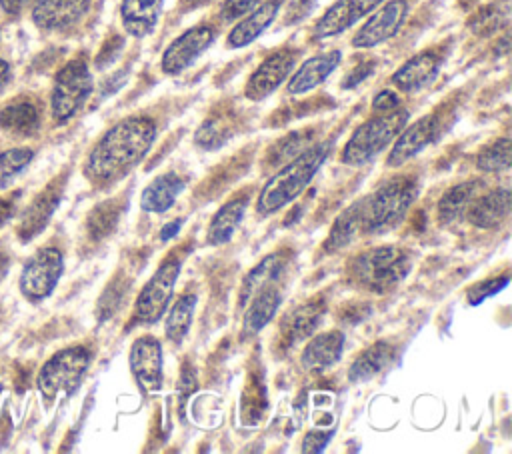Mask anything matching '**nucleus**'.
<instances>
[{"mask_svg":"<svg viewBox=\"0 0 512 454\" xmlns=\"http://www.w3.org/2000/svg\"><path fill=\"white\" fill-rule=\"evenodd\" d=\"M8 264H10L8 254H6L4 250H0V280L4 278V274H6V270H8Z\"/></svg>","mask_w":512,"mask_h":454,"instance_id":"obj_52","label":"nucleus"},{"mask_svg":"<svg viewBox=\"0 0 512 454\" xmlns=\"http://www.w3.org/2000/svg\"><path fill=\"white\" fill-rule=\"evenodd\" d=\"M394 358V348L386 340H378L364 348L350 364L348 378L350 382H366L378 376Z\"/></svg>","mask_w":512,"mask_h":454,"instance_id":"obj_31","label":"nucleus"},{"mask_svg":"<svg viewBox=\"0 0 512 454\" xmlns=\"http://www.w3.org/2000/svg\"><path fill=\"white\" fill-rule=\"evenodd\" d=\"M10 76H12V70H10V64L8 62H4L2 58H0V92L8 86V82H10Z\"/></svg>","mask_w":512,"mask_h":454,"instance_id":"obj_50","label":"nucleus"},{"mask_svg":"<svg viewBox=\"0 0 512 454\" xmlns=\"http://www.w3.org/2000/svg\"><path fill=\"white\" fill-rule=\"evenodd\" d=\"M314 142L312 132H290L288 136L280 138L268 152L266 162L272 166L284 164L290 158H294L296 154H300L304 148H308Z\"/></svg>","mask_w":512,"mask_h":454,"instance_id":"obj_36","label":"nucleus"},{"mask_svg":"<svg viewBox=\"0 0 512 454\" xmlns=\"http://www.w3.org/2000/svg\"><path fill=\"white\" fill-rule=\"evenodd\" d=\"M512 208V194L508 188H492L484 194H478L470 208L466 210V220L480 228V230H492L504 224L510 216Z\"/></svg>","mask_w":512,"mask_h":454,"instance_id":"obj_17","label":"nucleus"},{"mask_svg":"<svg viewBox=\"0 0 512 454\" xmlns=\"http://www.w3.org/2000/svg\"><path fill=\"white\" fill-rule=\"evenodd\" d=\"M340 58H342L340 50H328V52L308 58L290 76V80L286 84V92L288 94H306L312 88L320 86L336 70V66L340 64Z\"/></svg>","mask_w":512,"mask_h":454,"instance_id":"obj_25","label":"nucleus"},{"mask_svg":"<svg viewBox=\"0 0 512 454\" xmlns=\"http://www.w3.org/2000/svg\"><path fill=\"white\" fill-rule=\"evenodd\" d=\"M412 268V254L400 246L386 244L356 254L348 266V280L368 292L384 294L400 284Z\"/></svg>","mask_w":512,"mask_h":454,"instance_id":"obj_4","label":"nucleus"},{"mask_svg":"<svg viewBox=\"0 0 512 454\" xmlns=\"http://www.w3.org/2000/svg\"><path fill=\"white\" fill-rule=\"evenodd\" d=\"M128 290H130L128 280L122 278V276H116V278L108 284V288L102 292V296H100V300H98V310H96V312H98V318H100V320H106V318L114 316L116 310L122 306L124 296H126Z\"/></svg>","mask_w":512,"mask_h":454,"instance_id":"obj_38","label":"nucleus"},{"mask_svg":"<svg viewBox=\"0 0 512 454\" xmlns=\"http://www.w3.org/2000/svg\"><path fill=\"white\" fill-rule=\"evenodd\" d=\"M182 224H184V218H172V220H168V222L160 228V232H158L160 242H168V240H172V238L180 232Z\"/></svg>","mask_w":512,"mask_h":454,"instance_id":"obj_48","label":"nucleus"},{"mask_svg":"<svg viewBox=\"0 0 512 454\" xmlns=\"http://www.w3.org/2000/svg\"><path fill=\"white\" fill-rule=\"evenodd\" d=\"M18 198H20V192H10V194L0 196V226L6 224L14 216L16 206H18Z\"/></svg>","mask_w":512,"mask_h":454,"instance_id":"obj_44","label":"nucleus"},{"mask_svg":"<svg viewBox=\"0 0 512 454\" xmlns=\"http://www.w3.org/2000/svg\"><path fill=\"white\" fill-rule=\"evenodd\" d=\"M250 204V192H238L230 200H226L210 218L206 226V244L208 246H222L230 242L234 232L238 230L244 212Z\"/></svg>","mask_w":512,"mask_h":454,"instance_id":"obj_21","label":"nucleus"},{"mask_svg":"<svg viewBox=\"0 0 512 454\" xmlns=\"http://www.w3.org/2000/svg\"><path fill=\"white\" fill-rule=\"evenodd\" d=\"M330 154V142H312L300 154L284 162L260 188L256 198V214L260 218L272 216L284 206L292 204L314 180Z\"/></svg>","mask_w":512,"mask_h":454,"instance_id":"obj_2","label":"nucleus"},{"mask_svg":"<svg viewBox=\"0 0 512 454\" xmlns=\"http://www.w3.org/2000/svg\"><path fill=\"white\" fill-rule=\"evenodd\" d=\"M314 6V0H292L290 4V18H286V22H296L302 16H306L310 12V8Z\"/></svg>","mask_w":512,"mask_h":454,"instance_id":"obj_47","label":"nucleus"},{"mask_svg":"<svg viewBox=\"0 0 512 454\" xmlns=\"http://www.w3.org/2000/svg\"><path fill=\"white\" fill-rule=\"evenodd\" d=\"M64 272V256L54 246L40 248L34 256L28 258V262L22 268L20 274V292L30 302H40L48 298L60 276Z\"/></svg>","mask_w":512,"mask_h":454,"instance_id":"obj_9","label":"nucleus"},{"mask_svg":"<svg viewBox=\"0 0 512 454\" xmlns=\"http://www.w3.org/2000/svg\"><path fill=\"white\" fill-rule=\"evenodd\" d=\"M284 300L282 284H272L262 290H258L244 306V318H242V332L244 336H256L270 324V320L276 316L280 304Z\"/></svg>","mask_w":512,"mask_h":454,"instance_id":"obj_24","label":"nucleus"},{"mask_svg":"<svg viewBox=\"0 0 512 454\" xmlns=\"http://www.w3.org/2000/svg\"><path fill=\"white\" fill-rule=\"evenodd\" d=\"M362 206H364V198L356 200L354 204H350L336 216V220L322 244V250L326 254L346 248L356 238V234L362 232Z\"/></svg>","mask_w":512,"mask_h":454,"instance_id":"obj_30","label":"nucleus"},{"mask_svg":"<svg viewBox=\"0 0 512 454\" xmlns=\"http://www.w3.org/2000/svg\"><path fill=\"white\" fill-rule=\"evenodd\" d=\"M64 184H66V176H56L52 178L42 192H38L30 204L24 208L22 216H20V222H18V238L22 242H28L32 240L34 236H38L46 224L50 222L54 210L58 208V202L62 198V192H64Z\"/></svg>","mask_w":512,"mask_h":454,"instance_id":"obj_14","label":"nucleus"},{"mask_svg":"<svg viewBox=\"0 0 512 454\" xmlns=\"http://www.w3.org/2000/svg\"><path fill=\"white\" fill-rule=\"evenodd\" d=\"M162 4L164 0H122L120 18L124 30L134 38L148 36L160 20Z\"/></svg>","mask_w":512,"mask_h":454,"instance_id":"obj_28","label":"nucleus"},{"mask_svg":"<svg viewBox=\"0 0 512 454\" xmlns=\"http://www.w3.org/2000/svg\"><path fill=\"white\" fill-rule=\"evenodd\" d=\"M282 6V0H266L258 4L254 10H250L228 34V46L230 48H244L252 44L276 18L278 10Z\"/></svg>","mask_w":512,"mask_h":454,"instance_id":"obj_27","label":"nucleus"},{"mask_svg":"<svg viewBox=\"0 0 512 454\" xmlns=\"http://www.w3.org/2000/svg\"><path fill=\"white\" fill-rule=\"evenodd\" d=\"M92 88V74L84 58H74L68 64H64L58 70L52 86L50 108L54 120L62 124L76 116L80 108L86 104L88 96L92 94Z\"/></svg>","mask_w":512,"mask_h":454,"instance_id":"obj_8","label":"nucleus"},{"mask_svg":"<svg viewBox=\"0 0 512 454\" xmlns=\"http://www.w3.org/2000/svg\"><path fill=\"white\" fill-rule=\"evenodd\" d=\"M34 152L30 148H10L0 152V188L8 186L24 168L32 162Z\"/></svg>","mask_w":512,"mask_h":454,"instance_id":"obj_37","label":"nucleus"},{"mask_svg":"<svg viewBox=\"0 0 512 454\" xmlns=\"http://www.w3.org/2000/svg\"><path fill=\"white\" fill-rule=\"evenodd\" d=\"M162 344L156 336H138L130 346V372L144 392H156L162 386Z\"/></svg>","mask_w":512,"mask_h":454,"instance_id":"obj_12","label":"nucleus"},{"mask_svg":"<svg viewBox=\"0 0 512 454\" xmlns=\"http://www.w3.org/2000/svg\"><path fill=\"white\" fill-rule=\"evenodd\" d=\"M438 128H440V118L436 114H426L416 122L406 124L392 142V148L386 158V166L400 168L404 162L420 154L436 138Z\"/></svg>","mask_w":512,"mask_h":454,"instance_id":"obj_15","label":"nucleus"},{"mask_svg":"<svg viewBox=\"0 0 512 454\" xmlns=\"http://www.w3.org/2000/svg\"><path fill=\"white\" fill-rule=\"evenodd\" d=\"M408 16L406 0H390L380 6L370 18L362 24V28L352 36L354 48H374L392 36L398 34L404 20Z\"/></svg>","mask_w":512,"mask_h":454,"instance_id":"obj_10","label":"nucleus"},{"mask_svg":"<svg viewBox=\"0 0 512 454\" xmlns=\"http://www.w3.org/2000/svg\"><path fill=\"white\" fill-rule=\"evenodd\" d=\"M216 38V32L208 24H198L182 32L176 40L168 44L160 58V68L164 74H180L186 70Z\"/></svg>","mask_w":512,"mask_h":454,"instance_id":"obj_11","label":"nucleus"},{"mask_svg":"<svg viewBox=\"0 0 512 454\" xmlns=\"http://www.w3.org/2000/svg\"><path fill=\"white\" fill-rule=\"evenodd\" d=\"M484 182L474 178L448 188L438 200V220L440 224H452L466 216L472 200L482 192Z\"/></svg>","mask_w":512,"mask_h":454,"instance_id":"obj_29","label":"nucleus"},{"mask_svg":"<svg viewBox=\"0 0 512 454\" xmlns=\"http://www.w3.org/2000/svg\"><path fill=\"white\" fill-rule=\"evenodd\" d=\"M194 310H196V294L192 292L180 294L170 306L164 322V334L172 344H182V340L188 336L194 320Z\"/></svg>","mask_w":512,"mask_h":454,"instance_id":"obj_32","label":"nucleus"},{"mask_svg":"<svg viewBox=\"0 0 512 454\" xmlns=\"http://www.w3.org/2000/svg\"><path fill=\"white\" fill-rule=\"evenodd\" d=\"M188 180L178 172H164L152 178L140 194V208L150 214H164L186 190Z\"/></svg>","mask_w":512,"mask_h":454,"instance_id":"obj_23","label":"nucleus"},{"mask_svg":"<svg viewBox=\"0 0 512 454\" xmlns=\"http://www.w3.org/2000/svg\"><path fill=\"white\" fill-rule=\"evenodd\" d=\"M368 312H370V308H368L366 304H354V306L346 304V306L340 310V320H344L346 324H356V322H360L362 318H366Z\"/></svg>","mask_w":512,"mask_h":454,"instance_id":"obj_46","label":"nucleus"},{"mask_svg":"<svg viewBox=\"0 0 512 454\" xmlns=\"http://www.w3.org/2000/svg\"><path fill=\"white\" fill-rule=\"evenodd\" d=\"M384 0H336L316 22L314 38H330L342 34L360 18L376 10Z\"/></svg>","mask_w":512,"mask_h":454,"instance_id":"obj_16","label":"nucleus"},{"mask_svg":"<svg viewBox=\"0 0 512 454\" xmlns=\"http://www.w3.org/2000/svg\"><path fill=\"white\" fill-rule=\"evenodd\" d=\"M440 70V58L430 52L424 50L412 58H408L394 74H392V84L400 90V92H416L424 86H428Z\"/></svg>","mask_w":512,"mask_h":454,"instance_id":"obj_26","label":"nucleus"},{"mask_svg":"<svg viewBox=\"0 0 512 454\" xmlns=\"http://www.w3.org/2000/svg\"><path fill=\"white\" fill-rule=\"evenodd\" d=\"M0 126L16 134H32L40 126V112L30 100H16L2 108Z\"/></svg>","mask_w":512,"mask_h":454,"instance_id":"obj_34","label":"nucleus"},{"mask_svg":"<svg viewBox=\"0 0 512 454\" xmlns=\"http://www.w3.org/2000/svg\"><path fill=\"white\" fill-rule=\"evenodd\" d=\"M124 210L122 198H108L96 204L86 216V234L90 240H102L114 232Z\"/></svg>","mask_w":512,"mask_h":454,"instance_id":"obj_33","label":"nucleus"},{"mask_svg":"<svg viewBox=\"0 0 512 454\" xmlns=\"http://www.w3.org/2000/svg\"><path fill=\"white\" fill-rule=\"evenodd\" d=\"M186 252L172 250L160 266L152 272V276L146 280L142 290L136 296L134 302V322L138 324H154L164 316L172 294L176 280L180 276V268L184 264Z\"/></svg>","mask_w":512,"mask_h":454,"instance_id":"obj_7","label":"nucleus"},{"mask_svg":"<svg viewBox=\"0 0 512 454\" xmlns=\"http://www.w3.org/2000/svg\"><path fill=\"white\" fill-rule=\"evenodd\" d=\"M374 72V64L372 62H364V64H360V66H356L348 76H346V80H344V88H354V86H358L362 80H366L370 74Z\"/></svg>","mask_w":512,"mask_h":454,"instance_id":"obj_45","label":"nucleus"},{"mask_svg":"<svg viewBox=\"0 0 512 454\" xmlns=\"http://www.w3.org/2000/svg\"><path fill=\"white\" fill-rule=\"evenodd\" d=\"M154 140L156 124L148 116H128L116 122L88 152L86 178L98 186L124 178L146 158Z\"/></svg>","mask_w":512,"mask_h":454,"instance_id":"obj_1","label":"nucleus"},{"mask_svg":"<svg viewBox=\"0 0 512 454\" xmlns=\"http://www.w3.org/2000/svg\"><path fill=\"white\" fill-rule=\"evenodd\" d=\"M332 436H334V430H328V432H324V430H310L304 436V440H302V450L304 452H322Z\"/></svg>","mask_w":512,"mask_h":454,"instance_id":"obj_42","label":"nucleus"},{"mask_svg":"<svg viewBox=\"0 0 512 454\" xmlns=\"http://www.w3.org/2000/svg\"><path fill=\"white\" fill-rule=\"evenodd\" d=\"M92 352L86 346H68L52 354L40 368L36 386L46 402L70 396L90 368Z\"/></svg>","mask_w":512,"mask_h":454,"instance_id":"obj_6","label":"nucleus"},{"mask_svg":"<svg viewBox=\"0 0 512 454\" xmlns=\"http://www.w3.org/2000/svg\"><path fill=\"white\" fill-rule=\"evenodd\" d=\"M230 136V124L224 118L206 120L196 132V144L204 150H214Z\"/></svg>","mask_w":512,"mask_h":454,"instance_id":"obj_39","label":"nucleus"},{"mask_svg":"<svg viewBox=\"0 0 512 454\" xmlns=\"http://www.w3.org/2000/svg\"><path fill=\"white\" fill-rule=\"evenodd\" d=\"M324 312H326V302L322 296L310 298V300L294 306L282 318V324H280V334H282L284 342L296 344V342L310 338L318 330Z\"/></svg>","mask_w":512,"mask_h":454,"instance_id":"obj_19","label":"nucleus"},{"mask_svg":"<svg viewBox=\"0 0 512 454\" xmlns=\"http://www.w3.org/2000/svg\"><path fill=\"white\" fill-rule=\"evenodd\" d=\"M260 4V0H224L220 6V18L224 22L238 20L246 16L250 10H254Z\"/></svg>","mask_w":512,"mask_h":454,"instance_id":"obj_40","label":"nucleus"},{"mask_svg":"<svg viewBox=\"0 0 512 454\" xmlns=\"http://www.w3.org/2000/svg\"><path fill=\"white\" fill-rule=\"evenodd\" d=\"M506 284H508V276H500V278L488 280V282H478L476 286H472V288L468 290V302H470V304H478V302H482L484 298H488V296L496 294L498 290H502Z\"/></svg>","mask_w":512,"mask_h":454,"instance_id":"obj_41","label":"nucleus"},{"mask_svg":"<svg viewBox=\"0 0 512 454\" xmlns=\"http://www.w3.org/2000/svg\"><path fill=\"white\" fill-rule=\"evenodd\" d=\"M296 60H298V52L290 48H282L266 56L246 82V88H244L246 98L262 100L268 94H272L290 76V72L296 66Z\"/></svg>","mask_w":512,"mask_h":454,"instance_id":"obj_13","label":"nucleus"},{"mask_svg":"<svg viewBox=\"0 0 512 454\" xmlns=\"http://www.w3.org/2000/svg\"><path fill=\"white\" fill-rule=\"evenodd\" d=\"M206 2H210V0H182L180 4H182V10H194V8L204 6Z\"/></svg>","mask_w":512,"mask_h":454,"instance_id":"obj_51","label":"nucleus"},{"mask_svg":"<svg viewBox=\"0 0 512 454\" xmlns=\"http://www.w3.org/2000/svg\"><path fill=\"white\" fill-rule=\"evenodd\" d=\"M90 0H36L32 20L42 30H66L84 18Z\"/></svg>","mask_w":512,"mask_h":454,"instance_id":"obj_18","label":"nucleus"},{"mask_svg":"<svg viewBox=\"0 0 512 454\" xmlns=\"http://www.w3.org/2000/svg\"><path fill=\"white\" fill-rule=\"evenodd\" d=\"M408 124V110L396 108L390 112H382L366 122H362L348 142L342 148V162L348 166H362L374 160L394 138L400 130Z\"/></svg>","mask_w":512,"mask_h":454,"instance_id":"obj_5","label":"nucleus"},{"mask_svg":"<svg viewBox=\"0 0 512 454\" xmlns=\"http://www.w3.org/2000/svg\"><path fill=\"white\" fill-rule=\"evenodd\" d=\"M400 108V96L392 90H380L374 100H372V110L382 114V112H390V110H396Z\"/></svg>","mask_w":512,"mask_h":454,"instance_id":"obj_43","label":"nucleus"},{"mask_svg":"<svg viewBox=\"0 0 512 454\" xmlns=\"http://www.w3.org/2000/svg\"><path fill=\"white\" fill-rule=\"evenodd\" d=\"M288 264H290V256L282 250L272 252L268 256H264L242 280L240 284V292H238V304L244 308L246 302L262 288L272 286V284H282L286 272H288Z\"/></svg>","mask_w":512,"mask_h":454,"instance_id":"obj_20","label":"nucleus"},{"mask_svg":"<svg viewBox=\"0 0 512 454\" xmlns=\"http://www.w3.org/2000/svg\"><path fill=\"white\" fill-rule=\"evenodd\" d=\"M476 166L486 174L506 172L510 168V138H498L484 146L476 156Z\"/></svg>","mask_w":512,"mask_h":454,"instance_id":"obj_35","label":"nucleus"},{"mask_svg":"<svg viewBox=\"0 0 512 454\" xmlns=\"http://www.w3.org/2000/svg\"><path fill=\"white\" fill-rule=\"evenodd\" d=\"M344 352V334L340 330L314 332L300 354V362L310 372H322L334 366Z\"/></svg>","mask_w":512,"mask_h":454,"instance_id":"obj_22","label":"nucleus"},{"mask_svg":"<svg viewBox=\"0 0 512 454\" xmlns=\"http://www.w3.org/2000/svg\"><path fill=\"white\" fill-rule=\"evenodd\" d=\"M28 0H0V6L8 14H18Z\"/></svg>","mask_w":512,"mask_h":454,"instance_id":"obj_49","label":"nucleus"},{"mask_svg":"<svg viewBox=\"0 0 512 454\" xmlns=\"http://www.w3.org/2000/svg\"><path fill=\"white\" fill-rule=\"evenodd\" d=\"M418 180L414 176H390L372 194L364 196L362 232L382 234L396 228L418 198Z\"/></svg>","mask_w":512,"mask_h":454,"instance_id":"obj_3","label":"nucleus"}]
</instances>
